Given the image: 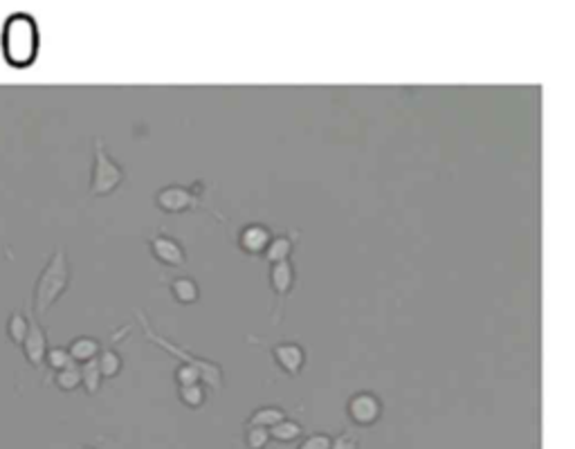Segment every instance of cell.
<instances>
[{
	"label": "cell",
	"mask_w": 575,
	"mask_h": 449,
	"mask_svg": "<svg viewBox=\"0 0 575 449\" xmlns=\"http://www.w3.org/2000/svg\"><path fill=\"white\" fill-rule=\"evenodd\" d=\"M70 283V263L66 247H57L45 265L34 288V317L41 319L50 313V308L66 295Z\"/></svg>",
	"instance_id": "1"
},
{
	"label": "cell",
	"mask_w": 575,
	"mask_h": 449,
	"mask_svg": "<svg viewBox=\"0 0 575 449\" xmlns=\"http://www.w3.org/2000/svg\"><path fill=\"white\" fill-rule=\"evenodd\" d=\"M39 50V30L32 16L16 14L5 25V54L16 68L30 66Z\"/></svg>",
	"instance_id": "2"
},
{
	"label": "cell",
	"mask_w": 575,
	"mask_h": 449,
	"mask_svg": "<svg viewBox=\"0 0 575 449\" xmlns=\"http://www.w3.org/2000/svg\"><path fill=\"white\" fill-rule=\"evenodd\" d=\"M140 322H142V328H144V335L149 342H153L158 348H162L164 353H169L171 357H176V360L180 364H187V366H194V369H198L200 373V378H203V384H207L209 389H214V391H221L223 389V369L218 366L216 362L212 360H203V357H198L194 353H189L187 348H182L178 346L176 342H171V339L167 337H162L158 333H153L151 331V324L146 322V317L140 313Z\"/></svg>",
	"instance_id": "3"
},
{
	"label": "cell",
	"mask_w": 575,
	"mask_h": 449,
	"mask_svg": "<svg viewBox=\"0 0 575 449\" xmlns=\"http://www.w3.org/2000/svg\"><path fill=\"white\" fill-rule=\"evenodd\" d=\"M124 182V171L117 164L111 153L106 151L102 137H95V158H93V178H90V196L104 198Z\"/></svg>",
	"instance_id": "4"
},
{
	"label": "cell",
	"mask_w": 575,
	"mask_h": 449,
	"mask_svg": "<svg viewBox=\"0 0 575 449\" xmlns=\"http://www.w3.org/2000/svg\"><path fill=\"white\" fill-rule=\"evenodd\" d=\"M346 414H349V418L355 425L371 427L382 418V402L376 393L360 391V393H355V396H351L349 405H346Z\"/></svg>",
	"instance_id": "5"
},
{
	"label": "cell",
	"mask_w": 575,
	"mask_h": 449,
	"mask_svg": "<svg viewBox=\"0 0 575 449\" xmlns=\"http://www.w3.org/2000/svg\"><path fill=\"white\" fill-rule=\"evenodd\" d=\"M155 205L167 214H182L189 212V209H196L200 205V200L194 189H187L182 185H169L162 187L158 194H155Z\"/></svg>",
	"instance_id": "6"
},
{
	"label": "cell",
	"mask_w": 575,
	"mask_h": 449,
	"mask_svg": "<svg viewBox=\"0 0 575 449\" xmlns=\"http://www.w3.org/2000/svg\"><path fill=\"white\" fill-rule=\"evenodd\" d=\"M48 335L41 328V324L36 322V317H30V331H27V337L23 342V353L27 357V362L32 366H39L45 362V357H48Z\"/></svg>",
	"instance_id": "7"
},
{
	"label": "cell",
	"mask_w": 575,
	"mask_h": 449,
	"mask_svg": "<svg viewBox=\"0 0 575 449\" xmlns=\"http://www.w3.org/2000/svg\"><path fill=\"white\" fill-rule=\"evenodd\" d=\"M151 252H153L155 259L164 265H171V268H180V265H185V261H187L182 245L178 241H173V238L164 236V234L153 238Z\"/></svg>",
	"instance_id": "8"
},
{
	"label": "cell",
	"mask_w": 575,
	"mask_h": 449,
	"mask_svg": "<svg viewBox=\"0 0 575 449\" xmlns=\"http://www.w3.org/2000/svg\"><path fill=\"white\" fill-rule=\"evenodd\" d=\"M272 353H275L277 364H279L281 369H284L288 375H299L301 369H304L306 353H304V348H301L299 344H292V342L279 344V346L272 348Z\"/></svg>",
	"instance_id": "9"
},
{
	"label": "cell",
	"mask_w": 575,
	"mask_h": 449,
	"mask_svg": "<svg viewBox=\"0 0 575 449\" xmlns=\"http://www.w3.org/2000/svg\"><path fill=\"white\" fill-rule=\"evenodd\" d=\"M272 241V236L270 232L263 225H248L241 232V247L245 252H250V254H261V252H266L268 250V245Z\"/></svg>",
	"instance_id": "10"
},
{
	"label": "cell",
	"mask_w": 575,
	"mask_h": 449,
	"mask_svg": "<svg viewBox=\"0 0 575 449\" xmlns=\"http://www.w3.org/2000/svg\"><path fill=\"white\" fill-rule=\"evenodd\" d=\"M270 283H272V290H275V295L284 299L290 288H292V283H295V268H292V263L290 261H281V263H275L270 268Z\"/></svg>",
	"instance_id": "11"
},
{
	"label": "cell",
	"mask_w": 575,
	"mask_h": 449,
	"mask_svg": "<svg viewBox=\"0 0 575 449\" xmlns=\"http://www.w3.org/2000/svg\"><path fill=\"white\" fill-rule=\"evenodd\" d=\"M79 369H81V387H84L90 396H95L104 380V373L99 369V360L95 357V360L79 364Z\"/></svg>",
	"instance_id": "12"
},
{
	"label": "cell",
	"mask_w": 575,
	"mask_h": 449,
	"mask_svg": "<svg viewBox=\"0 0 575 449\" xmlns=\"http://www.w3.org/2000/svg\"><path fill=\"white\" fill-rule=\"evenodd\" d=\"M68 351L72 357H75L77 364H84V362L95 360V357L99 355V342L93 337H77L75 342L70 344Z\"/></svg>",
	"instance_id": "13"
},
{
	"label": "cell",
	"mask_w": 575,
	"mask_h": 449,
	"mask_svg": "<svg viewBox=\"0 0 575 449\" xmlns=\"http://www.w3.org/2000/svg\"><path fill=\"white\" fill-rule=\"evenodd\" d=\"M292 238L290 236H275L268 245V250L263 252V256L270 261V265L281 263V261H290V254H292Z\"/></svg>",
	"instance_id": "14"
},
{
	"label": "cell",
	"mask_w": 575,
	"mask_h": 449,
	"mask_svg": "<svg viewBox=\"0 0 575 449\" xmlns=\"http://www.w3.org/2000/svg\"><path fill=\"white\" fill-rule=\"evenodd\" d=\"M171 292H173V297L180 301V304H196L198 295H200L196 281L189 279V277H180V279L173 281Z\"/></svg>",
	"instance_id": "15"
},
{
	"label": "cell",
	"mask_w": 575,
	"mask_h": 449,
	"mask_svg": "<svg viewBox=\"0 0 575 449\" xmlns=\"http://www.w3.org/2000/svg\"><path fill=\"white\" fill-rule=\"evenodd\" d=\"M27 331H30V317H25L23 313H18V310H16V313L7 319V335H9V339H12L16 346H23L25 337H27Z\"/></svg>",
	"instance_id": "16"
},
{
	"label": "cell",
	"mask_w": 575,
	"mask_h": 449,
	"mask_svg": "<svg viewBox=\"0 0 575 449\" xmlns=\"http://www.w3.org/2000/svg\"><path fill=\"white\" fill-rule=\"evenodd\" d=\"M281 420H286V414L277 407H263L257 409L250 418V427H266L272 429L275 425H279Z\"/></svg>",
	"instance_id": "17"
},
{
	"label": "cell",
	"mask_w": 575,
	"mask_h": 449,
	"mask_svg": "<svg viewBox=\"0 0 575 449\" xmlns=\"http://www.w3.org/2000/svg\"><path fill=\"white\" fill-rule=\"evenodd\" d=\"M270 436L279 443H292L301 436V425L295 423V420H281L279 425L270 429Z\"/></svg>",
	"instance_id": "18"
},
{
	"label": "cell",
	"mask_w": 575,
	"mask_h": 449,
	"mask_svg": "<svg viewBox=\"0 0 575 449\" xmlns=\"http://www.w3.org/2000/svg\"><path fill=\"white\" fill-rule=\"evenodd\" d=\"M54 382H57V387L61 391H75L77 387H81L79 364L68 366V369H63V371H57V375H54Z\"/></svg>",
	"instance_id": "19"
},
{
	"label": "cell",
	"mask_w": 575,
	"mask_h": 449,
	"mask_svg": "<svg viewBox=\"0 0 575 449\" xmlns=\"http://www.w3.org/2000/svg\"><path fill=\"white\" fill-rule=\"evenodd\" d=\"M97 360H99V369H102L104 378H113V375L122 371V357L115 351H111V348H106V351L99 353Z\"/></svg>",
	"instance_id": "20"
},
{
	"label": "cell",
	"mask_w": 575,
	"mask_h": 449,
	"mask_svg": "<svg viewBox=\"0 0 575 449\" xmlns=\"http://www.w3.org/2000/svg\"><path fill=\"white\" fill-rule=\"evenodd\" d=\"M178 396H180L182 405H187L189 409H198V407H203V402H205V389H203V384H191V387H180Z\"/></svg>",
	"instance_id": "21"
},
{
	"label": "cell",
	"mask_w": 575,
	"mask_h": 449,
	"mask_svg": "<svg viewBox=\"0 0 575 449\" xmlns=\"http://www.w3.org/2000/svg\"><path fill=\"white\" fill-rule=\"evenodd\" d=\"M45 362H48V366H52L54 371H63V369H68V366H75V357L70 355L68 348H50L48 351V357H45Z\"/></svg>",
	"instance_id": "22"
},
{
	"label": "cell",
	"mask_w": 575,
	"mask_h": 449,
	"mask_svg": "<svg viewBox=\"0 0 575 449\" xmlns=\"http://www.w3.org/2000/svg\"><path fill=\"white\" fill-rule=\"evenodd\" d=\"M270 429L266 427H250L248 429V436H245V441H248L250 449H263L270 443Z\"/></svg>",
	"instance_id": "23"
},
{
	"label": "cell",
	"mask_w": 575,
	"mask_h": 449,
	"mask_svg": "<svg viewBox=\"0 0 575 449\" xmlns=\"http://www.w3.org/2000/svg\"><path fill=\"white\" fill-rule=\"evenodd\" d=\"M176 380L180 387H191V384H203V378H200L198 369L194 366H187V364H180L176 369Z\"/></svg>",
	"instance_id": "24"
},
{
	"label": "cell",
	"mask_w": 575,
	"mask_h": 449,
	"mask_svg": "<svg viewBox=\"0 0 575 449\" xmlns=\"http://www.w3.org/2000/svg\"><path fill=\"white\" fill-rule=\"evenodd\" d=\"M333 447V438L328 434H313L308 436L304 443H301L297 449H331Z\"/></svg>",
	"instance_id": "25"
},
{
	"label": "cell",
	"mask_w": 575,
	"mask_h": 449,
	"mask_svg": "<svg viewBox=\"0 0 575 449\" xmlns=\"http://www.w3.org/2000/svg\"><path fill=\"white\" fill-rule=\"evenodd\" d=\"M358 447H360L358 438H355V436L349 434V432H344V434L333 438V447H331V449H358Z\"/></svg>",
	"instance_id": "26"
},
{
	"label": "cell",
	"mask_w": 575,
	"mask_h": 449,
	"mask_svg": "<svg viewBox=\"0 0 575 449\" xmlns=\"http://www.w3.org/2000/svg\"><path fill=\"white\" fill-rule=\"evenodd\" d=\"M86 449H90V447H86Z\"/></svg>",
	"instance_id": "27"
}]
</instances>
